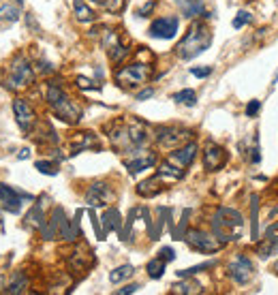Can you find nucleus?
<instances>
[{
  "label": "nucleus",
  "mask_w": 278,
  "mask_h": 295,
  "mask_svg": "<svg viewBox=\"0 0 278 295\" xmlns=\"http://www.w3.org/2000/svg\"><path fill=\"white\" fill-rule=\"evenodd\" d=\"M212 45V32L203 22H195L189 28V32L184 35V38L178 43L176 54L182 60H193L195 56L203 54Z\"/></svg>",
  "instance_id": "obj_1"
},
{
  "label": "nucleus",
  "mask_w": 278,
  "mask_h": 295,
  "mask_svg": "<svg viewBox=\"0 0 278 295\" xmlns=\"http://www.w3.org/2000/svg\"><path fill=\"white\" fill-rule=\"evenodd\" d=\"M242 229H244V216L240 212L231 208H218V212L214 214V221H212V231H214L218 240L223 244L240 240Z\"/></svg>",
  "instance_id": "obj_2"
},
{
  "label": "nucleus",
  "mask_w": 278,
  "mask_h": 295,
  "mask_svg": "<svg viewBox=\"0 0 278 295\" xmlns=\"http://www.w3.org/2000/svg\"><path fill=\"white\" fill-rule=\"evenodd\" d=\"M45 99H47L49 107L58 113V118H60V120L69 122V124H77V122H79V118H81V109L77 107L67 94H64V90L58 86V83H49Z\"/></svg>",
  "instance_id": "obj_3"
},
{
  "label": "nucleus",
  "mask_w": 278,
  "mask_h": 295,
  "mask_svg": "<svg viewBox=\"0 0 278 295\" xmlns=\"http://www.w3.org/2000/svg\"><path fill=\"white\" fill-rule=\"evenodd\" d=\"M150 75H152L150 64L133 62V64L122 67L118 73H116V81H118L122 88H137V86H144V83L150 79Z\"/></svg>",
  "instance_id": "obj_4"
},
{
  "label": "nucleus",
  "mask_w": 278,
  "mask_h": 295,
  "mask_svg": "<svg viewBox=\"0 0 278 295\" xmlns=\"http://www.w3.org/2000/svg\"><path fill=\"white\" fill-rule=\"evenodd\" d=\"M32 81H35V71L28 58L15 56L9 67V88H28Z\"/></svg>",
  "instance_id": "obj_5"
},
{
  "label": "nucleus",
  "mask_w": 278,
  "mask_h": 295,
  "mask_svg": "<svg viewBox=\"0 0 278 295\" xmlns=\"http://www.w3.org/2000/svg\"><path fill=\"white\" fill-rule=\"evenodd\" d=\"M186 244L197 250V253H205V255H212V253H218L223 248V242L218 240L214 233H203V231H191L186 233Z\"/></svg>",
  "instance_id": "obj_6"
},
{
  "label": "nucleus",
  "mask_w": 278,
  "mask_h": 295,
  "mask_svg": "<svg viewBox=\"0 0 278 295\" xmlns=\"http://www.w3.org/2000/svg\"><path fill=\"white\" fill-rule=\"evenodd\" d=\"M193 139V131L189 128H176V126H163L157 131V141L163 148H180Z\"/></svg>",
  "instance_id": "obj_7"
},
{
  "label": "nucleus",
  "mask_w": 278,
  "mask_h": 295,
  "mask_svg": "<svg viewBox=\"0 0 278 295\" xmlns=\"http://www.w3.org/2000/svg\"><path fill=\"white\" fill-rule=\"evenodd\" d=\"M178 28H180V19L169 15V17L154 19L148 32H150V37H154V38H163V41H167V38H173L178 35Z\"/></svg>",
  "instance_id": "obj_8"
},
{
  "label": "nucleus",
  "mask_w": 278,
  "mask_h": 295,
  "mask_svg": "<svg viewBox=\"0 0 278 295\" xmlns=\"http://www.w3.org/2000/svg\"><path fill=\"white\" fill-rule=\"evenodd\" d=\"M32 201L30 195H26V192H19L15 188H11V186L6 184H0V201H2V208L6 212H11V214H17L19 210H22V201Z\"/></svg>",
  "instance_id": "obj_9"
},
{
  "label": "nucleus",
  "mask_w": 278,
  "mask_h": 295,
  "mask_svg": "<svg viewBox=\"0 0 278 295\" xmlns=\"http://www.w3.org/2000/svg\"><path fill=\"white\" fill-rule=\"evenodd\" d=\"M253 272H255L253 261L244 255H238L236 261L229 263V276L238 282V285H246V282L253 278Z\"/></svg>",
  "instance_id": "obj_10"
},
{
  "label": "nucleus",
  "mask_w": 278,
  "mask_h": 295,
  "mask_svg": "<svg viewBox=\"0 0 278 295\" xmlns=\"http://www.w3.org/2000/svg\"><path fill=\"white\" fill-rule=\"evenodd\" d=\"M133 158H126L124 160V165H126V169L131 176H135V173H139V171H144V169H150V167L157 163V154L150 152V150H133Z\"/></svg>",
  "instance_id": "obj_11"
},
{
  "label": "nucleus",
  "mask_w": 278,
  "mask_h": 295,
  "mask_svg": "<svg viewBox=\"0 0 278 295\" xmlns=\"http://www.w3.org/2000/svg\"><path fill=\"white\" fill-rule=\"evenodd\" d=\"M13 113H15V118H17V124L22 126L26 133H30L32 126L37 124V113H35V109L30 107L28 101H24V99L13 101Z\"/></svg>",
  "instance_id": "obj_12"
},
{
  "label": "nucleus",
  "mask_w": 278,
  "mask_h": 295,
  "mask_svg": "<svg viewBox=\"0 0 278 295\" xmlns=\"http://www.w3.org/2000/svg\"><path fill=\"white\" fill-rule=\"evenodd\" d=\"M103 45H105V49L109 54V60H112L114 64H120L128 56V47H124V45L120 43V38H118V35H116L114 30L105 32V37H103Z\"/></svg>",
  "instance_id": "obj_13"
},
{
  "label": "nucleus",
  "mask_w": 278,
  "mask_h": 295,
  "mask_svg": "<svg viewBox=\"0 0 278 295\" xmlns=\"http://www.w3.org/2000/svg\"><path fill=\"white\" fill-rule=\"evenodd\" d=\"M112 199H114V192L105 182H94L86 192V203H90L92 208H103Z\"/></svg>",
  "instance_id": "obj_14"
},
{
  "label": "nucleus",
  "mask_w": 278,
  "mask_h": 295,
  "mask_svg": "<svg viewBox=\"0 0 278 295\" xmlns=\"http://www.w3.org/2000/svg\"><path fill=\"white\" fill-rule=\"evenodd\" d=\"M197 156V144H193V141H189V144L180 146V148H173V152L169 154V163H173L176 167H182V169H186L193 160H195Z\"/></svg>",
  "instance_id": "obj_15"
},
{
  "label": "nucleus",
  "mask_w": 278,
  "mask_h": 295,
  "mask_svg": "<svg viewBox=\"0 0 278 295\" xmlns=\"http://www.w3.org/2000/svg\"><path fill=\"white\" fill-rule=\"evenodd\" d=\"M225 163H227V152H225V148L210 144L203 150V165L208 171H218Z\"/></svg>",
  "instance_id": "obj_16"
},
{
  "label": "nucleus",
  "mask_w": 278,
  "mask_h": 295,
  "mask_svg": "<svg viewBox=\"0 0 278 295\" xmlns=\"http://www.w3.org/2000/svg\"><path fill=\"white\" fill-rule=\"evenodd\" d=\"M160 190H163V178H160L159 173L154 178L146 180V182H141L137 186V192H139L141 197H154V195H159Z\"/></svg>",
  "instance_id": "obj_17"
},
{
  "label": "nucleus",
  "mask_w": 278,
  "mask_h": 295,
  "mask_svg": "<svg viewBox=\"0 0 278 295\" xmlns=\"http://www.w3.org/2000/svg\"><path fill=\"white\" fill-rule=\"evenodd\" d=\"M184 17H195L203 11V0H173Z\"/></svg>",
  "instance_id": "obj_18"
},
{
  "label": "nucleus",
  "mask_w": 278,
  "mask_h": 295,
  "mask_svg": "<svg viewBox=\"0 0 278 295\" xmlns=\"http://www.w3.org/2000/svg\"><path fill=\"white\" fill-rule=\"evenodd\" d=\"M26 287H28V278H26V274L24 272H13V276H11V280H9V285H6L4 291L9 295H17V293H24Z\"/></svg>",
  "instance_id": "obj_19"
},
{
  "label": "nucleus",
  "mask_w": 278,
  "mask_h": 295,
  "mask_svg": "<svg viewBox=\"0 0 278 295\" xmlns=\"http://www.w3.org/2000/svg\"><path fill=\"white\" fill-rule=\"evenodd\" d=\"M88 148H99V141H96L94 133H79L73 139V154H77L79 150H88Z\"/></svg>",
  "instance_id": "obj_20"
},
{
  "label": "nucleus",
  "mask_w": 278,
  "mask_h": 295,
  "mask_svg": "<svg viewBox=\"0 0 278 295\" xmlns=\"http://www.w3.org/2000/svg\"><path fill=\"white\" fill-rule=\"evenodd\" d=\"M73 11H75V17L77 22L81 24H88V22H94V11L90 9V6L83 2V0H73Z\"/></svg>",
  "instance_id": "obj_21"
},
{
  "label": "nucleus",
  "mask_w": 278,
  "mask_h": 295,
  "mask_svg": "<svg viewBox=\"0 0 278 295\" xmlns=\"http://www.w3.org/2000/svg\"><path fill=\"white\" fill-rule=\"evenodd\" d=\"M157 173L160 178H167V180H180L184 176V169H182V167H176L173 163H169V160H165V163L159 165Z\"/></svg>",
  "instance_id": "obj_22"
},
{
  "label": "nucleus",
  "mask_w": 278,
  "mask_h": 295,
  "mask_svg": "<svg viewBox=\"0 0 278 295\" xmlns=\"http://www.w3.org/2000/svg\"><path fill=\"white\" fill-rule=\"evenodd\" d=\"M173 293H180V295H193V293H201V285H197L195 280H184V282H178L173 285Z\"/></svg>",
  "instance_id": "obj_23"
},
{
  "label": "nucleus",
  "mask_w": 278,
  "mask_h": 295,
  "mask_svg": "<svg viewBox=\"0 0 278 295\" xmlns=\"http://www.w3.org/2000/svg\"><path fill=\"white\" fill-rule=\"evenodd\" d=\"M26 224L28 227H37V229H43L45 227V221H43V212L39 205H35L30 212H28V216H26Z\"/></svg>",
  "instance_id": "obj_24"
},
{
  "label": "nucleus",
  "mask_w": 278,
  "mask_h": 295,
  "mask_svg": "<svg viewBox=\"0 0 278 295\" xmlns=\"http://www.w3.org/2000/svg\"><path fill=\"white\" fill-rule=\"evenodd\" d=\"M173 101L176 103H182V105H186V107H193L197 103V94H195V90H180V92H176L173 94Z\"/></svg>",
  "instance_id": "obj_25"
},
{
  "label": "nucleus",
  "mask_w": 278,
  "mask_h": 295,
  "mask_svg": "<svg viewBox=\"0 0 278 295\" xmlns=\"http://www.w3.org/2000/svg\"><path fill=\"white\" fill-rule=\"evenodd\" d=\"M17 19H19V6L15 4L0 6V22H17Z\"/></svg>",
  "instance_id": "obj_26"
},
{
  "label": "nucleus",
  "mask_w": 278,
  "mask_h": 295,
  "mask_svg": "<svg viewBox=\"0 0 278 295\" xmlns=\"http://www.w3.org/2000/svg\"><path fill=\"white\" fill-rule=\"evenodd\" d=\"M148 276H150V278H160V276H163V272H165V261L160 259V257H157V259H152L150 263H148Z\"/></svg>",
  "instance_id": "obj_27"
},
{
  "label": "nucleus",
  "mask_w": 278,
  "mask_h": 295,
  "mask_svg": "<svg viewBox=\"0 0 278 295\" xmlns=\"http://www.w3.org/2000/svg\"><path fill=\"white\" fill-rule=\"evenodd\" d=\"M135 272V267L133 265H120V267H116L112 274H109V282H122L124 278H128V276H131Z\"/></svg>",
  "instance_id": "obj_28"
},
{
  "label": "nucleus",
  "mask_w": 278,
  "mask_h": 295,
  "mask_svg": "<svg viewBox=\"0 0 278 295\" xmlns=\"http://www.w3.org/2000/svg\"><path fill=\"white\" fill-rule=\"evenodd\" d=\"M214 267V261H208V263H201V265H195V267H189V269H182V272H178L180 278H189V276H195L199 272H203V269H210Z\"/></svg>",
  "instance_id": "obj_29"
},
{
  "label": "nucleus",
  "mask_w": 278,
  "mask_h": 295,
  "mask_svg": "<svg viewBox=\"0 0 278 295\" xmlns=\"http://www.w3.org/2000/svg\"><path fill=\"white\" fill-rule=\"evenodd\" d=\"M35 167L41 173H45V176H56V173H58V165L56 163H49V160H37Z\"/></svg>",
  "instance_id": "obj_30"
},
{
  "label": "nucleus",
  "mask_w": 278,
  "mask_h": 295,
  "mask_svg": "<svg viewBox=\"0 0 278 295\" xmlns=\"http://www.w3.org/2000/svg\"><path fill=\"white\" fill-rule=\"evenodd\" d=\"M250 22H253V15H250L248 11H240L231 24H234V28H242V26H246V24H250Z\"/></svg>",
  "instance_id": "obj_31"
},
{
  "label": "nucleus",
  "mask_w": 278,
  "mask_h": 295,
  "mask_svg": "<svg viewBox=\"0 0 278 295\" xmlns=\"http://www.w3.org/2000/svg\"><path fill=\"white\" fill-rule=\"evenodd\" d=\"M105 11L109 13H120L122 9H124V0H105Z\"/></svg>",
  "instance_id": "obj_32"
},
{
  "label": "nucleus",
  "mask_w": 278,
  "mask_h": 295,
  "mask_svg": "<svg viewBox=\"0 0 278 295\" xmlns=\"http://www.w3.org/2000/svg\"><path fill=\"white\" fill-rule=\"evenodd\" d=\"M159 257L163 259L165 263L167 261H173L176 259V253H173V248H169V246H165V248H160V253H159Z\"/></svg>",
  "instance_id": "obj_33"
},
{
  "label": "nucleus",
  "mask_w": 278,
  "mask_h": 295,
  "mask_svg": "<svg viewBox=\"0 0 278 295\" xmlns=\"http://www.w3.org/2000/svg\"><path fill=\"white\" fill-rule=\"evenodd\" d=\"M212 73V67H193L191 69V75L195 77H208Z\"/></svg>",
  "instance_id": "obj_34"
},
{
  "label": "nucleus",
  "mask_w": 278,
  "mask_h": 295,
  "mask_svg": "<svg viewBox=\"0 0 278 295\" xmlns=\"http://www.w3.org/2000/svg\"><path fill=\"white\" fill-rule=\"evenodd\" d=\"M154 4H157V2H154V0H150V2H146V4L141 6L139 11H137V15H139V17H148V13H152V9H154Z\"/></svg>",
  "instance_id": "obj_35"
},
{
  "label": "nucleus",
  "mask_w": 278,
  "mask_h": 295,
  "mask_svg": "<svg viewBox=\"0 0 278 295\" xmlns=\"http://www.w3.org/2000/svg\"><path fill=\"white\" fill-rule=\"evenodd\" d=\"M259 107H261V103L253 99V101H250L248 105H246V115H255L257 111H259Z\"/></svg>",
  "instance_id": "obj_36"
},
{
  "label": "nucleus",
  "mask_w": 278,
  "mask_h": 295,
  "mask_svg": "<svg viewBox=\"0 0 278 295\" xmlns=\"http://www.w3.org/2000/svg\"><path fill=\"white\" fill-rule=\"evenodd\" d=\"M77 86L83 88V90H92V88H96V86H92V81L86 79V77H77Z\"/></svg>",
  "instance_id": "obj_37"
},
{
  "label": "nucleus",
  "mask_w": 278,
  "mask_h": 295,
  "mask_svg": "<svg viewBox=\"0 0 278 295\" xmlns=\"http://www.w3.org/2000/svg\"><path fill=\"white\" fill-rule=\"evenodd\" d=\"M253 240H257V197L253 199Z\"/></svg>",
  "instance_id": "obj_38"
},
{
  "label": "nucleus",
  "mask_w": 278,
  "mask_h": 295,
  "mask_svg": "<svg viewBox=\"0 0 278 295\" xmlns=\"http://www.w3.org/2000/svg\"><path fill=\"white\" fill-rule=\"evenodd\" d=\"M137 289H139V285H126L124 289H118L116 293H118V295H126V293H135Z\"/></svg>",
  "instance_id": "obj_39"
},
{
  "label": "nucleus",
  "mask_w": 278,
  "mask_h": 295,
  "mask_svg": "<svg viewBox=\"0 0 278 295\" xmlns=\"http://www.w3.org/2000/svg\"><path fill=\"white\" fill-rule=\"evenodd\" d=\"M152 94H154V90H152V88H148V90H144V92H139V94H137V101H146V99H150Z\"/></svg>",
  "instance_id": "obj_40"
},
{
  "label": "nucleus",
  "mask_w": 278,
  "mask_h": 295,
  "mask_svg": "<svg viewBox=\"0 0 278 295\" xmlns=\"http://www.w3.org/2000/svg\"><path fill=\"white\" fill-rule=\"evenodd\" d=\"M28 156H30V150H28V148L19 150V154H17V158H19V160H24V158H28Z\"/></svg>",
  "instance_id": "obj_41"
},
{
  "label": "nucleus",
  "mask_w": 278,
  "mask_h": 295,
  "mask_svg": "<svg viewBox=\"0 0 278 295\" xmlns=\"http://www.w3.org/2000/svg\"><path fill=\"white\" fill-rule=\"evenodd\" d=\"M90 2H96V4H105V0H90Z\"/></svg>",
  "instance_id": "obj_42"
},
{
  "label": "nucleus",
  "mask_w": 278,
  "mask_h": 295,
  "mask_svg": "<svg viewBox=\"0 0 278 295\" xmlns=\"http://www.w3.org/2000/svg\"><path fill=\"white\" fill-rule=\"evenodd\" d=\"M274 272L278 274V261H276V265H274Z\"/></svg>",
  "instance_id": "obj_43"
}]
</instances>
